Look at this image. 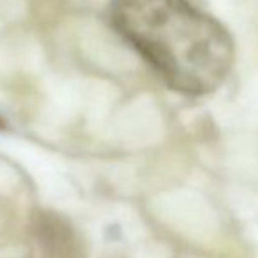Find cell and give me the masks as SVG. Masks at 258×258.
<instances>
[{
	"mask_svg": "<svg viewBox=\"0 0 258 258\" xmlns=\"http://www.w3.org/2000/svg\"><path fill=\"white\" fill-rule=\"evenodd\" d=\"M114 30L176 92L206 95L225 81L234 42L188 0H111Z\"/></svg>",
	"mask_w": 258,
	"mask_h": 258,
	"instance_id": "6da1fadb",
	"label": "cell"
}]
</instances>
